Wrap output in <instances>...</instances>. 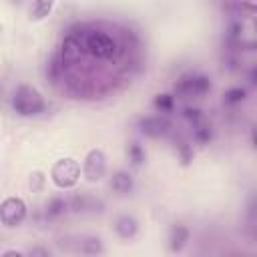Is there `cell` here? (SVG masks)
Listing matches in <instances>:
<instances>
[{
    "mask_svg": "<svg viewBox=\"0 0 257 257\" xmlns=\"http://www.w3.org/2000/svg\"><path fill=\"white\" fill-rule=\"evenodd\" d=\"M139 126H141V133H145L147 137L157 139V137H163V135L169 133L171 122L167 118H163V116H147V118L141 120Z\"/></svg>",
    "mask_w": 257,
    "mask_h": 257,
    "instance_id": "10",
    "label": "cell"
},
{
    "mask_svg": "<svg viewBox=\"0 0 257 257\" xmlns=\"http://www.w3.org/2000/svg\"><path fill=\"white\" fill-rule=\"evenodd\" d=\"M50 177H52V183H54L56 187H60V189H70V187H74V185L78 183V179H80V165H78L74 159H70V157L58 159V161L52 165V169H50Z\"/></svg>",
    "mask_w": 257,
    "mask_h": 257,
    "instance_id": "3",
    "label": "cell"
},
{
    "mask_svg": "<svg viewBox=\"0 0 257 257\" xmlns=\"http://www.w3.org/2000/svg\"><path fill=\"white\" fill-rule=\"evenodd\" d=\"M106 171V157L100 149H92L86 153L84 157V165H82V173L90 183H96L104 177Z\"/></svg>",
    "mask_w": 257,
    "mask_h": 257,
    "instance_id": "7",
    "label": "cell"
},
{
    "mask_svg": "<svg viewBox=\"0 0 257 257\" xmlns=\"http://www.w3.org/2000/svg\"><path fill=\"white\" fill-rule=\"evenodd\" d=\"M185 116H187L193 124H197V122L201 120V110H199V108H185Z\"/></svg>",
    "mask_w": 257,
    "mask_h": 257,
    "instance_id": "20",
    "label": "cell"
},
{
    "mask_svg": "<svg viewBox=\"0 0 257 257\" xmlns=\"http://www.w3.org/2000/svg\"><path fill=\"white\" fill-rule=\"evenodd\" d=\"M12 106L22 116H34V114H40L46 108V102H44L42 94L36 88L22 84V86L16 88V92L12 96Z\"/></svg>",
    "mask_w": 257,
    "mask_h": 257,
    "instance_id": "1",
    "label": "cell"
},
{
    "mask_svg": "<svg viewBox=\"0 0 257 257\" xmlns=\"http://www.w3.org/2000/svg\"><path fill=\"white\" fill-rule=\"evenodd\" d=\"M110 187H112L116 193L126 195V193L133 191V177H131L126 171H116V173L112 175V179H110Z\"/></svg>",
    "mask_w": 257,
    "mask_h": 257,
    "instance_id": "13",
    "label": "cell"
},
{
    "mask_svg": "<svg viewBox=\"0 0 257 257\" xmlns=\"http://www.w3.org/2000/svg\"><path fill=\"white\" fill-rule=\"evenodd\" d=\"M155 106H157L161 112L173 110V96H171V94H159V96L155 98Z\"/></svg>",
    "mask_w": 257,
    "mask_h": 257,
    "instance_id": "17",
    "label": "cell"
},
{
    "mask_svg": "<svg viewBox=\"0 0 257 257\" xmlns=\"http://www.w3.org/2000/svg\"><path fill=\"white\" fill-rule=\"evenodd\" d=\"M4 255H16V257H18V255H22V253H20V251H6Z\"/></svg>",
    "mask_w": 257,
    "mask_h": 257,
    "instance_id": "22",
    "label": "cell"
},
{
    "mask_svg": "<svg viewBox=\"0 0 257 257\" xmlns=\"http://www.w3.org/2000/svg\"><path fill=\"white\" fill-rule=\"evenodd\" d=\"M26 217V203L20 197H8L0 203V221L6 227H16Z\"/></svg>",
    "mask_w": 257,
    "mask_h": 257,
    "instance_id": "5",
    "label": "cell"
},
{
    "mask_svg": "<svg viewBox=\"0 0 257 257\" xmlns=\"http://www.w3.org/2000/svg\"><path fill=\"white\" fill-rule=\"evenodd\" d=\"M78 251L80 253H86V255H96V253H102L104 247H102V243H100L98 237H88V239H82L80 241Z\"/></svg>",
    "mask_w": 257,
    "mask_h": 257,
    "instance_id": "15",
    "label": "cell"
},
{
    "mask_svg": "<svg viewBox=\"0 0 257 257\" xmlns=\"http://www.w3.org/2000/svg\"><path fill=\"white\" fill-rule=\"evenodd\" d=\"M114 231H116V235H118L120 239H133V237L137 235V231H139V223H137L135 217L122 215V217L116 219V223H114Z\"/></svg>",
    "mask_w": 257,
    "mask_h": 257,
    "instance_id": "11",
    "label": "cell"
},
{
    "mask_svg": "<svg viewBox=\"0 0 257 257\" xmlns=\"http://www.w3.org/2000/svg\"><path fill=\"white\" fill-rule=\"evenodd\" d=\"M84 48H86V52H90L92 56L102 58V60H108V58L116 56V52H118L114 38L102 30H92L84 40Z\"/></svg>",
    "mask_w": 257,
    "mask_h": 257,
    "instance_id": "4",
    "label": "cell"
},
{
    "mask_svg": "<svg viewBox=\"0 0 257 257\" xmlns=\"http://www.w3.org/2000/svg\"><path fill=\"white\" fill-rule=\"evenodd\" d=\"M84 42L78 38V36H74V34H68L66 38H64V42H62V48H60V58H62V62H66V64H74V62H78L82 56H84Z\"/></svg>",
    "mask_w": 257,
    "mask_h": 257,
    "instance_id": "9",
    "label": "cell"
},
{
    "mask_svg": "<svg viewBox=\"0 0 257 257\" xmlns=\"http://www.w3.org/2000/svg\"><path fill=\"white\" fill-rule=\"evenodd\" d=\"M30 255H48V251H44V249H32Z\"/></svg>",
    "mask_w": 257,
    "mask_h": 257,
    "instance_id": "21",
    "label": "cell"
},
{
    "mask_svg": "<svg viewBox=\"0 0 257 257\" xmlns=\"http://www.w3.org/2000/svg\"><path fill=\"white\" fill-rule=\"evenodd\" d=\"M66 201H62V199H52L50 203H48V217H58V215H62L64 213V209H66Z\"/></svg>",
    "mask_w": 257,
    "mask_h": 257,
    "instance_id": "18",
    "label": "cell"
},
{
    "mask_svg": "<svg viewBox=\"0 0 257 257\" xmlns=\"http://www.w3.org/2000/svg\"><path fill=\"white\" fill-rule=\"evenodd\" d=\"M225 100L231 102V104H237L241 100H245V90L243 88H231L225 92Z\"/></svg>",
    "mask_w": 257,
    "mask_h": 257,
    "instance_id": "19",
    "label": "cell"
},
{
    "mask_svg": "<svg viewBox=\"0 0 257 257\" xmlns=\"http://www.w3.org/2000/svg\"><path fill=\"white\" fill-rule=\"evenodd\" d=\"M68 205L74 213H82V215H94L104 211V203L94 195H74L68 201Z\"/></svg>",
    "mask_w": 257,
    "mask_h": 257,
    "instance_id": "8",
    "label": "cell"
},
{
    "mask_svg": "<svg viewBox=\"0 0 257 257\" xmlns=\"http://www.w3.org/2000/svg\"><path fill=\"white\" fill-rule=\"evenodd\" d=\"M229 42L237 48H255V20L253 16L241 14V18L233 20L229 26Z\"/></svg>",
    "mask_w": 257,
    "mask_h": 257,
    "instance_id": "2",
    "label": "cell"
},
{
    "mask_svg": "<svg viewBox=\"0 0 257 257\" xmlns=\"http://www.w3.org/2000/svg\"><path fill=\"white\" fill-rule=\"evenodd\" d=\"M52 6H54V0H32L30 18L40 20V18L48 16V14H50V10H52Z\"/></svg>",
    "mask_w": 257,
    "mask_h": 257,
    "instance_id": "14",
    "label": "cell"
},
{
    "mask_svg": "<svg viewBox=\"0 0 257 257\" xmlns=\"http://www.w3.org/2000/svg\"><path fill=\"white\" fill-rule=\"evenodd\" d=\"M128 159L133 161V165H143V161H145V151H143V147H141L139 143H133V145L128 147Z\"/></svg>",
    "mask_w": 257,
    "mask_h": 257,
    "instance_id": "16",
    "label": "cell"
},
{
    "mask_svg": "<svg viewBox=\"0 0 257 257\" xmlns=\"http://www.w3.org/2000/svg\"><path fill=\"white\" fill-rule=\"evenodd\" d=\"M189 241V229L185 225H175L169 235V247L171 251H181Z\"/></svg>",
    "mask_w": 257,
    "mask_h": 257,
    "instance_id": "12",
    "label": "cell"
},
{
    "mask_svg": "<svg viewBox=\"0 0 257 257\" xmlns=\"http://www.w3.org/2000/svg\"><path fill=\"white\" fill-rule=\"evenodd\" d=\"M211 90V80L207 76H185L175 84V92L189 98V96H203Z\"/></svg>",
    "mask_w": 257,
    "mask_h": 257,
    "instance_id": "6",
    "label": "cell"
}]
</instances>
